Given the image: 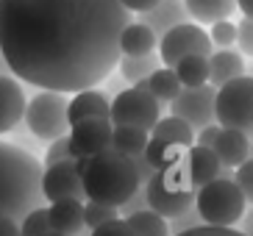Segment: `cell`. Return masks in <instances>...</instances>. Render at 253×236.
<instances>
[{
	"label": "cell",
	"mask_w": 253,
	"mask_h": 236,
	"mask_svg": "<svg viewBox=\"0 0 253 236\" xmlns=\"http://www.w3.org/2000/svg\"><path fill=\"white\" fill-rule=\"evenodd\" d=\"M0 236H20V222L0 214Z\"/></svg>",
	"instance_id": "cell-39"
},
{
	"label": "cell",
	"mask_w": 253,
	"mask_h": 236,
	"mask_svg": "<svg viewBox=\"0 0 253 236\" xmlns=\"http://www.w3.org/2000/svg\"><path fill=\"white\" fill-rule=\"evenodd\" d=\"M50 231V220H47V208L37 206L20 220V236H42Z\"/></svg>",
	"instance_id": "cell-29"
},
{
	"label": "cell",
	"mask_w": 253,
	"mask_h": 236,
	"mask_svg": "<svg viewBox=\"0 0 253 236\" xmlns=\"http://www.w3.org/2000/svg\"><path fill=\"white\" fill-rule=\"evenodd\" d=\"M123 3V8L126 11H134V14H145V11H150V8L156 6L159 0H120Z\"/></svg>",
	"instance_id": "cell-38"
},
{
	"label": "cell",
	"mask_w": 253,
	"mask_h": 236,
	"mask_svg": "<svg viewBox=\"0 0 253 236\" xmlns=\"http://www.w3.org/2000/svg\"><path fill=\"white\" fill-rule=\"evenodd\" d=\"M159 117H162V103L150 95L145 81H142L114 97L109 119H112V125H136L150 131L159 122Z\"/></svg>",
	"instance_id": "cell-8"
},
{
	"label": "cell",
	"mask_w": 253,
	"mask_h": 236,
	"mask_svg": "<svg viewBox=\"0 0 253 236\" xmlns=\"http://www.w3.org/2000/svg\"><path fill=\"white\" fill-rule=\"evenodd\" d=\"M42 236H64V234H56V231H47V234H42Z\"/></svg>",
	"instance_id": "cell-41"
},
{
	"label": "cell",
	"mask_w": 253,
	"mask_h": 236,
	"mask_svg": "<svg viewBox=\"0 0 253 236\" xmlns=\"http://www.w3.org/2000/svg\"><path fill=\"white\" fill-rule=\"evenodd\" d=\"M251 236H253V228H251Z\"/></svg>",
	"instance_id": "cell-42"
},
{
	"label": "cell",
	"mask_w": 253,
	"mask_h": 236,
	"mask_svg": "<svg viewBox=\"0 0 253 236\" xmlns=\"http://www.w3.org/2000/svg\"><path fill=\"white\" fill-rule=\"evenodd\" d=\"M159 47V37L145 22H128L120 34V53L123 56H148Z\"/></svg>",
	"instance_id": "cell-20"
},
{
	"label": "cell",
	"mask_w": 253,
	"mask_h": 236,
	"mask_svg": "<svg viewBox=\"0 0 253 236\" xmlns=\"http://www.w3.org/2000/svg\"><path fill=\"white\" fill-rule=\"evenodd\" d=\"M42 197V167L28 150L0 142V214L23 220Z\"/></svg>",
	"instance_id": "cell-2"
},
{
	"label": "cell",
	"mask_w": 253,
	"mask_h": 236,
	"mask_svg": "<svg viewBox=\"0 0 253 236\" xmlns=\"http://www.w3.org/2000/svg\"><path fill=\"white\" fill-rule=\"evenodd\" d=\"M189 20L195 22H217V20H228L237 11V0H184Z\"/></svg>",
	"instance_id": "cell-23"
},
{
	"label": "cell",
	"mask_w": 253,
	"mask_h": 236,
	"mask_svg": "<svg viewBox=\"0 0 253 236\" xmlns=\"http://www.w3.org/2000/svg\"><path fill=\"white\" fill-rule=\"evenodd\" d=\"M67 97L61 92H37L25 103V125L28 131L42 142L61 139L70 133V119H67Z\"/></svg>",
	"instance_id": "cell-7"
},
{
	"label": "cell",
	"mask_w": 253,
	"mask_h": 236,
	"mask_svg": "<svg viewBox=\"0 0 253 236\" xmlns=\"http://www.w3.org/2000/svg\"><path fill=\"white\" fill-rule=\"evenodd\" d=\"M139 22H145V25L162 39L170 28H175L181 22H189V11H186L184 0H159L150 11L139 14Z\"/></svg>",
	"instance_id": "cell-16"
},
{
	"label": "cell",
	"mask_w": 253,
	"mask_h": 236,
	"mask_svg": "<svg viewBox=\"0 0 253 236\" xmlns=\"http://www.w3.org/2000/svg\"><path fill=\"white\" fill-rule=\"evenodd\" d=\"M184 167H186V175H189L192 189L206 186L209 181L220 178V172H223V164H220V158L214 156V150L203 148V145H192V148L186 150L184 153Z\"/></svg>",
	"instance_id": "cell-14"
},
{
	"label": "cell",
	"mask_w": 253,
	"mask_h": 236,
	"mask_svg": "<svg viewBox=\"0 0 253 236\" xmlns=\"http://www.w3.org/2000/svg\"><path fill=\"white\" fill-rule=\"evenodd\" d=\"M237 44L245 56H253V17H245L237 25Z\"/></svg>",
	"instance_id": "cell-35"
},
{
	"label": "cell",
	"mask_w": 253,
	"mask_h": 236,
	"mask_svg": "<svg viewBox=\"0 0 253 236\" xmlns=\"http://www.w3.org/2000/svg\"><path fill=\"white\" fill-rule=\"evenodd\" d=\"M0 64H3V59H0Z\"/></svg>",
	"instance_id": "cell-43"
},
{
	"label": "cell",
	"mask_w": 253,
	"mask_h": 236,
	"mask_svg": "<svg viewBox=\"0 0 253 236\" xmlns=\"http://www.w3.org/2000/svg\"><path fill=\"white\" fill-rule=\"evenodd\" d=\"M239 75H245V61H242L239 53L223 47V50H217L209 56V83L214 89H220L223 83L234 81Z\"/></svg>",
	"instance_id": "cell-19"
},
{
	"label": "cell",
	"mask_w": 253,
	"mask_h": 236,
	"mask_svg": "<svg viewBox=\"0 0 253 236\" xmlns=\"http://www.w3.org/2000/svg\"><path fill=\"white\" fill-rule=\"evenodd\" d=\"M139 189L142 181L134 158L117 153L114 148L92 156L89 164H86V172H84V197L86 200L120 208Z\"/></svg>",
	"instance_id": "cell-3"
},
{
	"label": "cell",
	"mask_w": 253,
	"mask_h": 236,
	"mask_svg": "<svg viewBox=\"0 0 253 236\" xmlns=\"http://www.w3.org/2000/svg\"><path fill=\"white\" fill-rule=\"evenodd\" d=\"M214 122L220 128H234L253 133V78L239 75L223 83L214 95Z\"/></svg>",
	"instance_id": "cell-6"
},
{
	"label": "cell",
	"mask_w": 253,
	"mask_h": 236,
	"mask_svg": "<svg viewBox=\"0 0 253 236\" xmlns=\"http://www.w3.org/2000/svg\"><path fill=\"white\" fill-rule=\"evenodd\" d=\"M211 150L220 158V164L228 167V170H237L245 158H251V142H248V136L242 131H234V128H220Z\"/></svg>",
	"instance_id": "cell-17"
},
{
	"label": "cell",
	"mask_w": 253,
	"mask_h": 236,
	"mask_svg": "<svg viewBox=\"0 0 253 236\" xmlns=\"http://www.w3.org/2000/svg\"><path fill=\"white\" fill-rule=\"evenodd\" d=\"M25 95L23 86L14 75L0 73V133H8L11 128H17L25 117Z\"/></svg>",
	"instance_id": "cell-13"
},
{
	"label": "cell",
	"mask_w": 253,
	"mask_h": 236,
	"mask_svg": "<svg viewBox=\"0 0 253 236\" xmlns=\"http://www.w3.org/2000/svg\"><path fill=\"white\" fill-rule=\"evenodd\" d=\"M126 222L131 225L136 236H170V225L164 217H159L156 211H150V208H139L134 214H128Z\"/></svg>",
	"instance_id": "cell-28"
},
{
	"label": "cell",
	"mask_w": 253,
	"mask_h": 236,
	"mask_svg": "<svg viewBox=\"0 0 253 236\" xmlns=\"http://www.w3.org/2000/svg\"><path fill=\"white\" fill-rule=\"evenodd\" d=\"M92 236H136L134 231H131V225H128L126 220H112V222H103V225H97V228H92Z\"/></svg>",
	"instance_id": "cell-34"
},
{
	"label": "cell",
	"mask_w": 253,
	"mask_h": 236,
	"mask_svg": "<svg viewBox=\"0 0 253 236\" xmlns=\"http://www.w3.org/2000/svg\"><path fill=\"white\" fill-rule=\"evenodd\" d=\"M145 203L150 211H156L164 220H175V217L186 214L195 206V189L189 184L184 158L178 164H172L167 170H156L145 181Z\"/></svg>",
	"instance_id": "cell-4"
},
{
	"label": "cell",
	"mask_w": 253,
	"mask_h": 236,
	"mask_svg": "<svg viewBox=\"0 0 253 236\" xmlns=\"http://www.w3.org/2000/svg\"><path fill=\"white\" fill-rule=\"evenodd\" d=\"M217 133H220V125L211 122V125L201 128V131H195V145H203V148H211L217 139Z\"/></svg>",
	"instance_id": "cell-37"
},
{
	"label": "cell",
	"mask_w": 253,
	"mask_h": 236,
	"mask_svg": "<svg viewBox=\"0 0 253 236\" xmlns=\"http://www.w3.org/2000/svg\"><path fill=\"white\" fill-rule=\"evenodd\" d=\"M67 158H73V153H70V142H67V136H61V139H53L50 145H47L45 167H53V164L67 161Z\"/></svg>",
	"instance_id": "cell-33"
},
{
	"label": "cell",
	"mask_w": 253,
	"mask_h": 236,
	"mask_svg": "<svg viewBox=\"0 0 253 236\" xmlns=\"http://www.w3.org/2000/svg\"><path fill=\"white\" fill-rule=\"evenodd\" d=\"M128 22L120 0H0V59L17 81L75 95L117 67Z\"/></svg>",
	"instance_id": "cell-1"
},
{
	"label": "cell",
	"mask_w": 253,
	"mask_h": 236,
	"mask_svg": "<svg viewBox=\"0 0 253 236\" xmlns=\"http://www.w3.org/2000/svg\"><path fill=\"white\" fill-rule=\"evenodd\" d=\"M248 200L231 178H214L206 186L195 189V211L203 225L231 228L234 222L245 217Z\"/></svg>",
	"instance_id": "cell-5"
},
{
	"label": "cell",
	"mask_w": 253,
	"mask_h": 236,
	"mask_svg": "<svg viewBox=\"0 0 253 236\" xmlns=\"http://www.w3.org/2000/svg\"><path fill=\"white\" fill-rule=\"evenodd\" d=\"M112 117V103L106 100L103 92L97 89H84L75 92L67 103V119L70 125H78L84 119H109Z\"/></svg>",
	"instance_id": "cell-15"
},
{
	"label": "cell",
	"mask_w": 253,
	"mask_h": 236,
	"mask_svg": "<svg viewBox=\"0 0 253 236\" xmlns=\"http://www.w3.org/2000/svg\"><path fill=\"white\" fill-rule=\"evenodd\" d=\"M211 39L209 34L201 28V25H195V22H181L175 28H170L159 39V59H162L164 67H172L178 59L184 56H211Z\"/></svg>",
	"instance_id": "cell-9"
},
{
	"label": "cell",
	"mask_w": 253,
	"mask_h": 236,
	"mask_svg": "<svg viewBox=\"0 0 253 236\" xmlns=\"http://www.w3.org/2000/svg\"><path fill=\"white\" fill-rule=\"evenodd\" d=\"M214 95H217V89L211 83L181 89L178 97L170 103V111L175 117H181L184 122H189L192 131H201V128L214 122Z\"/></svg>",
	"instance_id": "cell-10"
},
{
	"label": "cell",
	"mask_w": 253,
	"mask_h": 236,
	"mask_svg": "<svg viewBox=\"0 0 253 236\" xmlns=\"http://www.w3.org/2000/svg\"><path fill=\"white\" fill-rule=\"evenodd\" d=\"M50 231L64 236H75L84 228V203L81 200H56L47 206Z\"/></svg>",
	"instance_id": "cell-18"
},
{
	"label": "cell",
	"mask_w": 253,
	"mask_h": 236,
	"mask_svg": "<svg viewBox=\"0 0 253 236\" xmlns=\"http://www.w3.org/2000/svg\"><path fill=\"white\" fill-rule=\"evenodd\" d=\"M117 208L114 206H103V203H95V200H86L84 203V228H97L103 222L117 220Z\"/></svg>",
	"instance_id": "cell-30"
},
{
	"label": "cell",
	"mask_w": 253,
	"mask_h": 236,
	"mask_svg": "<svg viewBox=\"0 0 253 236\" xmlns=\"http://www.w3.org/2000/svg\"><path fill=\"white\" fill-rule=\"evenodd\" d=\"M186 150L178 148V145H170V142H162V139H153L150 136L148 139V148H145V161L150 164V170H167V167H172V164H178L181 158H184Z\"/></svg>",
	"instance_id": "cell-27"
},
{
	"label": "cell",
	"mask_w": 253,
	"mask_h": 236,
	"mask_svg": "<svg viewBox=\"0 0 253 236\" xmlns=\"http://www.w3.org/2000/svg\"><path fill=\"white\" fill-rule=\"evenodd\" d=\"M148 139H150V131H145V128H136V125H114L112 128V148L117 153L128 156V158L145 153Z\"/></svg>",
	"instance_id": "cell-22"
},
{
	"label": "cell",
	"mask_w": 253,
	"mask_h": 236,
	"mask_svg": "<svg viewBox=\"0 0 253 236\" xmlns=\"http://www.w3.org/2000/svg\"><path fill=\"white\" fill-rule=\"evenodd\" d=\"M237 8L245 17H253V0H237Z\"/></svg>",
	"instance_id": "cell-40"
},
{
	"label": "cell",
	"mask_w": 253,
	"mask_h": 236,
	"mask_svg": "<svg viewBox=\"0 0 253 236\" xmlns=\"http://www.w3.org/2000/svg\"><path fill=\"white\" fill-rule=\"evenodd\" d=\"M175 236H245V234L231 228H214V225H195V228H186Z\"/></svg>",
	"instance_id": "cell-36"
},
{
	"label": "cell",
	"mask_w": 253,
	"mask_h": 236,
	"mask_svg": "<svg viewBox=\"0 0 253 236\" xmlns=\"http://www.w3.org/2000/svg\"><path fill=\"white\" fill-rule=\"evenodd\" d=\"M112 119H84L78 125H70L67 142L73 158H92L112 148Z\"/></svg>",
	"instance_id": "cell-12"
},
{
	"label": "cell",
	"mask_w": 253,
	"mask_h": 236,
	"mask_svg": "<svg viewBox=\"0 0 253 236\" xmlns=\"http://www.w3.org/2000/svg\"><path fill=\"white\" fill-rule=\"evenodd\" d=\"M172 70H175V75H178V81L184 89L209 83V56H198V53L184 56V59H178L172 64Z\"/></svg>",
	"instance_id": "cell-25"
},
{
	"label": "cell",
	"mask_w": 253,
	"mask_h": 236,
	"mask_svg": "<svg viewBox=\"0 0 253 236\" xmlns=\"http://www.w3.org/2000/svg\"><path fill=\"white\" fill-rule=\"evenodd\" d=\"M159 64H162V59H159L156 53H148V56H120V61H117L120 75L128 83H134V86L142 81H148V75L153 70H159Z\"/></svg>",
	"instance_id": "cell-26"
},
{
	"label": "cell",
	"mask_w": 253,
	"mask_h": 236,
	"mask_svg": "<svg viewBox=\"0 0 253 236\" xmlns=\"http://www.w3.org/2000/svg\"><path fill=\"white\" fill-rule=\"evenodd\" d=\"M150 136L162 142H170V145H178V148L189 150L195 145V131L189 122H184L181 117L170 114V117H159V122L150 128Z\"/></svg>",
	"instance_id": "cell-21"
},
{
	"label": "cell",
	"mask_w": 253,
	"mask_h": 236,
	"mask_svg": "<svg viewBox=\"0 0 253 236\" xmlns=\"http://www.w3.org/2000/svg\"><path fill=\"white\" fill-rule=\"evenodd\" d=\"M42 197L56 200H84V175L75 170V158L59 161L42 170Z\"/></svg>",
	"instance_id": "cell-11"
},
{
	"label": "cell",
	"mask_w": 253,
	"mask_h": 236,
	"mask_svg": "<svg viewBox=\"0 0 253 236\" xmlns=\"http://www.w3.org/2000/svg\"><path fill=\"white\" fill-rule=\"evenodd\" d=\"M145 86H148V92L156 97L159 103H172V100L178 97V92L184 89L172 67H159V70H153V73L148 75Z\"/></svg>",
	"instance_id": "cell-24"
},
{
	"label": "cell",
	"mask_w": 253,
	"mask_h": 236,
	"mask_svg": "<svg viewBox=\"0 0 253 236\" xmlns=\"http://www.w3.org/2000/svg\"><path fill=\"white\" fill-rule=\"evenodd\" d=\"M234 184L239 186V192L245 195L248 203H253V156L237 167V175H234Z\"/></svg>",
	"instance_id": "cell-32"
},
{
	"label": "cell",
	"mask_w": 253,
	"mask_h": 236,
	"mask_svg": "<svg viewBox=\"0 0 253 236\" xmlns=\"http://www.w3.org/2000/svg\"><path fill=\"white\" fill-rule=\"evenodd\" d=\"M209 39H211V44H217V47H231V44L237 42V25H234L231 20L211 22V28H209Z\"/></svg>",
	"instance_id": "cell-31"
}]
</instances>
